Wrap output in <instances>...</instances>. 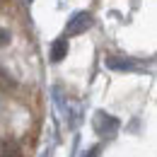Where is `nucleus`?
Instances as JSON below:
<instances>
[{"label":"nucleus","instance_id":"obj_1","mask_svg":"<svg viewBox=\"0 0 157 157\" xmlns=\"http://www.w3.org/2000/svg\"><path fill=\"white\" fill-rule=\"evenodd\" d=\"M90 27H92V15H90V12H78V15H73V17L68 20L65 34H68V36H78L82 32H87Z\"/></svg>","mask_w":157,"mask_h":157},{"label":"nucleus","instance_id":"obj_2","mask_svg":"<svg viewBox=\"0 0 157 157\" xmlns=\"http://www.w3.org/2000/svg\"><path fill=\"white\" fill-rule=\"evenodd\" d=\"M94 128H97L99 136H114V133H116V128H118V121L114 116H106V114H101V111H99L97 118H94Z\"/></svg>","mask_w":157,"mask_h":157},{"label":"nucleus","instance_id":"obj_3","mask_svg":"<svg viewBox=\"0 0 157 157\" xmlns=\"http://www.w3.org/2000/svg\"><path fill=\"white\" fill-rule=\"evenodd\" d=\"M0 157H22L17 143L10 138H0Z\"/></svg>","mask_w":157,"mask_h":157},{"label":"nucleus","instance_id":"obj_4","mask_svg":"<svg viewBox=\"0 0 157 157\" xmlns=\"http://www.w3.org/2000/svg\"><path fill=\"white\" fill-rule=\"evenodd\" d=\"M65 53H68V41H65V39L53 41V48H51V60H53V63H58V60L65 58Z\"/></svg>","mask_w":157,"mask_h":157},{"label":"nucleus","instance_id":"obj_5","mask_svg":"<svg viewBox=\"0 0 157 157\" xmlns=\"http://www.w3.org/2000/svg\"><path fill=\"white\" fill-rule=\"evenodd\" d=\"M17 87V80L12 78L5 68H0V92H12Z\"/></svg>","mask_w":157,"mask_h":157},{"label":"nucleus","instance_id":"obj_6","mask_svg":"<svg viewBox=\"0 0 157 157\" xmlns=\"http://www.w3.org/2000/svg\"><path fill=\"white\" fill-rule=\"evenodd\" d=\"M10 41H12V34H10L5 27H0V48H2V46H7Z\"/></svg>","mask_w":157,"mask_h":157}]
</instances>
